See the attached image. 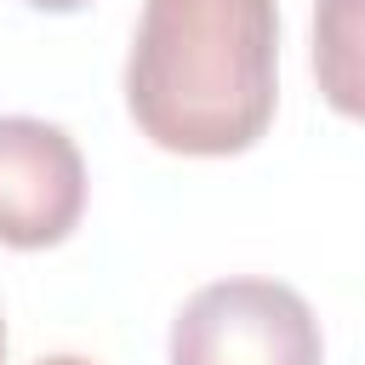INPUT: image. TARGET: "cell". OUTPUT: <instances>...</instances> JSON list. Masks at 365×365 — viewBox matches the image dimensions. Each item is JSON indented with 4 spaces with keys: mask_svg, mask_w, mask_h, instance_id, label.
Returning a JSON list of instances; mask_svg holds the SVG:
<instances>
[{
    "mask_svg": "<svg viewBox=\"0 0 365 365\" xmlns=\"http://www.w3.org/2000/svg\"><path fill=\"white\" fill-rule=\"evenodd\" d=\"M80 211L86 160L74 137L34 114H0V245H57L74 234Z\"/></svg>",
    "mask_w": 365,
    "mask_h": 365,
    "instance_id": "3",
    "label": "cell"
},
{
    "mask_svg": "<svg viewBox=\"0 0 365 365\" xmlns=\"http://www.w3.org/2000/svg\"><path fill=\"white\" fill-rule=\"evenodd\" d=\"M319 319L279 279H211L171 319V365H319Z\"/></svg>",
    "mask_w": 365,
    "mask_h": 365,
    "instance_id": "2",
    "label": "cell"
},
{
    "mask_svg": "<svg viewBox=\"0 0 365 365\" xmlns=\"http://www.w3.org/2000/svg\"><path fill=\"white\" fill-rule=\"evenodd\" d=\"M279 97L274 0H143L125 108L165 154H245Z\"/></svg>",
    "mask_w": 365,
    "mask_h": 365,
    "instance_id": "1",
    "label": "cell"
},
{
    "mask_svg": "<svg viewBox=\"0 0 365 365\" xmlns=\"http://www.w3.org/2000/svg\"><path fill=\"white\" fill-rule=\"evenodd\" d=\"M29 6H40V11H80V6H91V0H29Z\"/></svg>",
    "mask_w": 365,
    "mask_h": 365,
    "instance_id": "4",
    "label": "cell"
},
{
    "mask_svg": "<svg viewBox=\"0 0 365 365\" xmlns=\"http://www.w3.org/2000/svg\"><path fill=\"white\" fill-rule=\"evenodd\" d=\"M0 359H6V319H0Z\"/></svg>",
    "mask_w": 365,
    "mask_h": 365,
    "instance_id": "6",
    "label": "cell"
},
{
    "mask_svg": "<svg viewBox=\"0 0 365 365\" xmlns=\"http://www.w3.org/2000/svg\"><path fill=\"white\" fill-rule=\"evenodd\" d=\"M34 365H91V359H80V354H46V359H34Z\"/></svg>",
    "mask_w": 365,
    "mask_h": 365,
    "instance_id": "5",
    "label": "cell"
}]
</instances>
